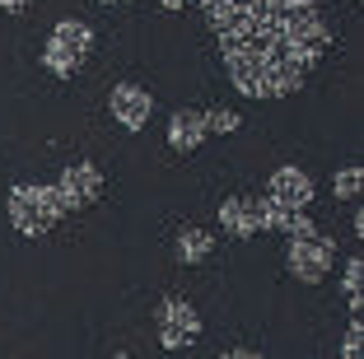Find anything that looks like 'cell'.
Segmentation results:
<instances>
[{
  "label": "cell",
  "instance_id": "obj_1",
  "mask_svg": "<svg viewBox=\"0 0 364 359\" xmlns=\"http://www.w3.org/2000/svg\"><path fill=\"white\" fill-rule=\"evenodd\" d=\"M332 33L313 0H238V14L220 33L225 70L247 98H285L322 61Z\"/></svg>",
  "mask_w": 364,
  "mask_h": 359
},
{
  "label": "cell",
  "instance_id": "obj_2",
  "mask_svg": "<svg viewBox=\"0 0 364 359\" xmlns=\"http://www.w3.org/2000/svg\"><path fill=\"white\" fill-rule=\"evenodd\" d=\"M309 201H313V178L304 168H276L262 196V220L276 233H299L309 224Z\"/></svg>",
  "mask_w": 364,
  "mask_h": 359
},
{
  "label": "cell",
  "instance_id": "obj_3",
  "mask_svg": "<svg viewBox=\"0 0 364 359\" xmlns=\"http://www.w3.org/2000/svg\"><path fill=\"white\" fill-rule=\"evenodd\" d=\"M5 210H10V224L19 233H28V238H43V233L65 215L61 201H56V187H52V182H14Z\"/></svg>",
  "mask_w": 364,
  "mask_h": 359
},
{
  "label": "cell",
  "instance_id": "obj_4",
  "mask_svg": "<svg viewBox=\"0 0 364 359\" xmlns=\"http://www.w3.org/2000/svg\"><path fill=\"white\" fill-rule=\"evenodd\" d=\"M89 47H94V33H89V23L61 19V23L52 28V38H47V47H43V65H47L52 75H75L80 65H85Z\"/></svg>",
  "mask_w": 364,
  "mask_h": 359
},
{
  "label": "cell",
  "instance_id": "obj_5",
  "mask_svg": "<svg viewBox=\"0 0 364 359\" xmlns=\"http://www.w3.org/2000/svg\"><path fill=\"white\" fill-rule=\"evenodd\" d=\"M332 257H336V243L327 233H318L313 224H304L299 233H289V271L299 275L304 285H318L322 275L332 271Z\"/></svg>",
  "mask_w": 364,
  "mask_h": 359
},
{
  "label": "cell",
  "instance_id": "obj_6",
  "mask_svg": "<svg viewBox=\"0 0 364 359\" xmlns=\"http://www.w3.org/2000/svg\"><path fill=\"white\" fill-rule=\"evenodd\" d=\"M154 331H159L164 350H187L201 336V317H196V308L187 299H164L159 313H154Z\"/></svg>",
  "mask_w": 364,
  "mask_h": 359
},
{
  "label": "cell",
  "instance_id": "obj_7",
  "mask_svg": "<svg viewBox=\"0 0 364 359\" xmlns=\"http://www.w3.org/2000/svg\"><path fill=\"white\" fill-rule=\"evenodd\" d=\"M52 187H56V201H61V210H85L98 191H103V178H98L94 164H65L61 178H56Z\"/></svg>",
  "mask_w": 364,
  "mask_h": 359
},
{
  "label": "cell",
  "instance_id": "obj_8",
  "mask_svg": "<svg viewBox=\"0 0 364 359\" xmlns=\"http://www.w3.org/2000/svg\"><path fill=\"white\" fill-rule=\"evenodd\" d=\"M107 103H112V117H117V127H127V131H140L145 122H150V107H154V98H150V89H140V85H117Z\"/></svg>",
  "mask_w": 364,
  "mask_h": 359
},
{
  "label": "cell",
  "instance_id": "obj_9",
  "mask_svg": "<svg viewBox=\"0 0 364 359\" xmlns=\"http://www.w3.org/2000/svg\"><path fill=\"white\" fill-rule=\"evenodd\" d=\"M220 224H225L234 238H252V233H267V220H262V201L252 196H229L220 205Z\"/></svg>",
  "mask_w": 364,
  "mask_h": 359
},
{
  "label": "cell",
  "instance_id": "obj_10",
  "mask_svg": "<svg viewBox=\"0 0 364 359\" xmlns=\"http://www.w3.org/2000/svg\"><path fill=\"white\" fill-rule=\"evenodd\" d=\"M201 136H205V117L196 112V107L173 112V122H168V145L178 149V154H192V149L201 145Z\"/></svg>",
  "mask_w": 364,
  "mask_h": 359
},
{
  "label": "cell",
  "instance_id": "obj_11",
  "mask_svg": "<svg viewBox=\"0 0 364 359\" xmlns=\"http://www.w3.org/2000/svg\"><path fill=\"white\" fill-rule=\"evenodd\" d=\"M210 257V233L205 229H182L178 233V262H205Z\"/></svg>",
  "mask_w": 364,
  "mask_h": 359
},
{
  "label": "cell",
  "instance_id": "obj_12",
  "mask_svg": "<svg viewBox=\"0 0 364 359\" xmlns=\"http://www.w3.org/2000/svg\"><path fill=\"white\" fill-rule=\"evenodd\" d=\"M201 14H205V23H210L215 33H225L229 23H234V14H238V0H201Z\"/></svg>",
  "mask_w": 364,
  "mask_h": 359
},
{
  "label": "cell",
  "instance_id": "obj_13",
  "mask_svg": "<svg viewBox=\"0 0 364 359\" xmlns=\"http://www.w3.org/2000/svg\"><path fill=\"white\" fill-rule=\"evenodd\" d=\"M360 275H364V262L350 257V262H346V308H350L355 317H360Z\"/></svg>",
  "mask_w": 364,
  "mask_h": 359
},
{
  "label": "cell",
  "instance_id": "obj_14",
  "mask_svg": "<svg viewBox=\"0 0 364 359\" xmlns=\"http://www.w3.org/2000/svg\"><path fill=\"white\" fill-rule=\"evenodd\" d=\"M360 345H364V322H360V317H350L346 341H341V359H360Z\"/></svg>",
  "mask_w": 364,
  "mask_h": 359
},
{
  "label": "cell",
  "instance_id": "obj_15",
  "mask_svg": "<svg viewBox=\"0 0 364 359\" xmlns=\"http://www.w3.org/2000/svg\"><path fill=\"white\" fill-rule=\"evenodd\" d=\"M336 196H341V201H355V196H360V168H341L336 173Z\"/></svg>",
  "mask_w": 364,
  "mask_h": 359
},
{
  "label": "cell",
  "instance_id": "obj_16",
  "mask_svg": "<svg viewBox=\"0 0 364 359\" xmlns=\"http://www.w3.org/2000/svg\"><path fill=\"white\" fill-rule=\"evenodd\" d=\"M201 117H205V131H220V136H229L238 127V112H229V107L225 112H201Z\"/></svg>",
  "mask_w": 364,
  "mask_h": 359
},
{
  "label": "cell",
  "instance_id": "obj_17",
  "mask_svg": "<svg viewBox=\"0 0 364 359\" xmlns=\"http://www.w3.org/2000/svg\"><path fill=\"white\" fill-rule=\"evenodd\" d=\"M220 359H262L257 350H229V355H220Z\"/></svg>",
  "mask_w": 364,
  "mask_h": 359
},
{
  "label": "cell",
  "instance_id": "obj_18",
  "mask_svg": "<svg viewBox=\"0 0 364 359\" xmlns=\"http://www.w3.org/2000/svg\"><path fill=\"white\" fill-rule=\"evenodd\" d=\"M164 10H187V5H192V0H159Z\"/></svg>",
  "mask_w": 364,
  "mask_h": 359
},
{
  "label": "cell",
  "instance_id": "obj_19",
  "mask_svg": "<svg viewBox=\"0 0 364 359\" xmlns=\"http://www.w3.org/2000/svg\"><path fill=\"white\" fill-rule=\"evenodd\" d=\"M23 0H0V10H19Z\"/></svg>",
  "mask_w": 364,
  "mask_h": 359
},
{
  "label": "cell",
  "instance_id": "obj_20",
  "mask_svg": "<svg viewBox=\"0 0 364 359\" xmlns=\"http://www.w3.org/2000/svg\"><path fill=\"white\" fill-rule=\"evenodd\" d=\"M112 359H131V355H127V350H117V355H112Z\"/></svg>",
  "mask_w": 364,
  "mask_h": 359
},
{
  "label": "cell",
  "instance_id": "obj_21",
  "mask_svg": "<svg viewBox=\"0 0 364 359\" xmlns=\"http://www.w3.org/2000/svg\"><path fill=\"white\" fill-rule=\"evenodd\" d=\"M103 5H127V0H103Z\"/></svg>",
  "mask_w": 364,
  "mask_h": 359
}]
</instances>
